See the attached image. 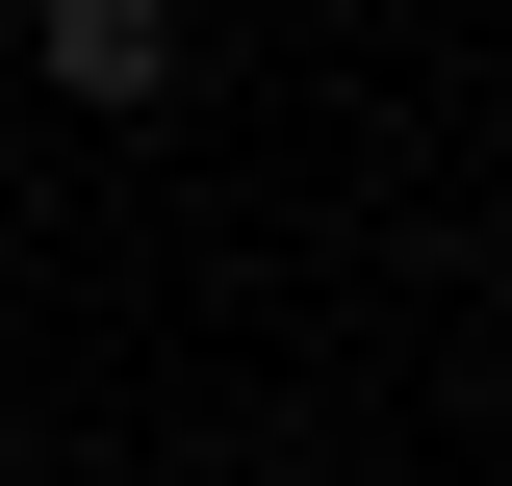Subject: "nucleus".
<instances>
[{
    "label": "nucleus",
    "mask_w": 512,
    "mask_h": 486,
    "mask_svg": "<svg viewBox=\"0 0 512 486\" xmlns=\"http://www.w3.org/2000/svg\"><path fill=\"white\" fill-rule=\"evenodd\" d=\"M52 77L77 103H180V26H154V0H52Z\"/></svg>",
    "instance_id": "1"
}]
</instances>
